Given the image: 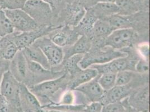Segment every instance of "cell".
<instances>
[{
  "label": "cell",
  "instance_id": "cell-18",
  "mask_svg": "<svg viewBox=\"0 0 150 112\" xmlns=\"http://www.w3.org/2000/svg\"><path fill=\"white\" fill-rule=\"evenodd\" d=\"M98 75V71L93 68L89 67L88 69H82L75 75L70 77L67 89L74 90L76 87L93 80Z\"/></svg>",
  "mask_w": 150,
  "mask_h": 112
},
{
  "label": "cell",
  "instance_id": "cell-16",
  "mask_svg": "<svg viewBox=\"0 0 150 112\" xmlns=\"http://www.w3.org/2000/svg\"><path fill=\"white\" fill-rule=\"evenodd\" d=\"M92 44V41L90 38L85 35H82L75 43L63 48L64 60L76 55H83L86 54L91 49Z\"/></svg>",
  "mask_w": 150,
  "mask_h": 112
},
{
  "label": "cell",
  "instance_id": "cell-32",
  "mask_svg": "<svg viewBox=\"0 0 150 112\" xmlns=\"http://www.w3.org/2000/svg\"><path fill=\"white\" fill-rule=\"evenodd\" d=\"M28 0H0V6L2 10L23 9Z\"/></svg>",
  "mask_w": 150,
  "mask_h": 112
},
{
  "label": "cell",
  "instance_id": "cell-35",
  "mask_svg": "<svg viewBox=\"0 0 150 112\" xmlns=\"http://www.w3.org/2000/svg\"><path fill=\"white\" fill-rule=\"evenodd\" d=\"M134 69L140 74H144L149 71L150 67L149 61L143 58L140 59L135 63Z\"/></svg>",
  "mask_w": 150,
  "mask_h": 112
},
{
  "label": "cell",
  "instance_id": "cell-38",
  "mask_svg": "<svg viewBox=\"0 0 150 112\" xmlns=\"http://www.w3.org/2000/svg\"><path fill=\"white\" fill-rule=\"evenodd\" d=\"M10 63V61L0 58V83L5 73L9 71Z\"/></svg>",
  "mask_w": 150,
  "mask_h": 112
},
{
  "label": "cell",
  "instance_id": "cell-4",
  "mask_svg": "<svg viewBox=\"0 0 150 112\" xmlns=\"http://www.w3.org/2000/svg\"><path fill=\"white\" fill-rule=\"evenodd\" d=\"M4 11L10 21L15 31L23 33L31 31L39 26L23 9H6Z\"/></svg>",
  "mask_w": 150,
  "mask_h": 112
},
{
  "label": "cell",
  "instance_id": "cell-27",
  "mask_svg": "<svg viewBox=\"0 0 150 112\" xmlns=\"http://www.w3.org/2000/svg\"><path fill=\"white\" fill-rule=\"evenodd\" d=\"M83 56V55H76L71 56L63 61L64 67L69 77L75 75L82 69L79 64Z\"/></svg>",
  "mask_w": 150,
  "mask_h": 112
},
{
  "label": "cell",
  "instance_id": "cell-13",
  "mask_svg": "<svg viewBox=\"0 0 150 112\" xmlns=\"http://www.w3.org/2000/svg\"><path fill=\"white\" fill-rule=\"evenodd\" d=\"M149 86L139 89L131 94L127 98L129 105L134 109L142 112H149Z\"/></svg>",
  "mask_w": 150,
  "mask_h": 112
},
{
  "label": "cell",
  "instance_id": "cell-14",
  "mask_svg": "<svg viewBox=\"0 0 150 112\" xmlns=\"http://www.w3.org/2000/svg\"><path fill=\"white\" fill-rule=\"evenodd\" d=\"M127 57L118 58L109 62L101 65H95L90 67L96 69L99 75L104 73L117 74L122 71L131 70L129 69L131 61Z\"/></svg>",
  "mask_w": 150,
  "mask_h": 112
},
{
  "label": "cell",
  "instance_id": "cell-33",
  "mask_svg": "<svg viewBox=\"0 0 150 112\" xmlns=\"http://www.w3.org/2000/svg\"><path fill=\"white\" fill-rule=\"evenodd\" d=\"M127 98L122 101L103 106L102 112H126V103Z\"/></svg>",
  "mask_w": 150,
  "mask_h": 112
},
{
  "label": "cell",
  "instance_id": "cell-45",
  "mask_svg": "<svg viewBox=\"0 0 150 112\" xmlns=\"http://www.w3.org/2000/svg\"><path fill=\"white\" fill-rule=\"evenodd\" d=\"M0 9H1V6H0Z\"/></svg>",
  "mask_w": 150,
  "mask_h": 112
},
{
  "label": "cell",
  "instance_id": "cell-25",
  "mask_svg": "<svg viewBox=\"0 0 150 112\" xmlns=\"http://www.w3.org/2000/svg\"><path fill=\"white\" fill-rule=\"evenodd\" d=\"M86 105L72 104V105H60L56 103L50 104L42 106L44 111L54 110L64 112H84Z\"/></svg>",
  "mask_w": 150,
  "mask_h": 112
},
{
  "label": "cell",
  "instance_id": "cell-1",
  "mask_svg": "<svg viewBox=\"0 0 150 112\" xmlns=\"http://www.w3.org/2000/svg\"><path fill=\"white\" fill-rule=\"evenodd\" d=\"M66 73L56 79L43 81L28 88L42 106L56 103L57 95L67 89L69 78Z\"/></svg>",
  "mask_w": 150,
  "mask_h": 112
},
{
  "label": "cell",
  "instance_id": "cell-7",
  "mask_svg": "<svg viewBox=\"0 0 150 112\" xmlns=\"http://www.w3.org/2000/svg\"><path fill=\"white\" fill-rule=\"evenodd\" d=\"M135 37L136 33L132 28L116 29L105 39L103 46L120 50L129 47Z\"/></svg>",
  "mask_w": 150,
  "mask_h": 112
},
{
  "label": "cell",
  "instance_id": "cell-5",
  "mask_svg": "<svg viewBox=\"0 0 150 112\" xmlns=\"http://www.w3.org/2000/svg\"><path fill=\"white\" fill-rule=\"evenodd\" d=\"M54 29L50 26H39L31 31L23 33L14 31L13 34V42L21 50L30 46L38 39L48 35Z\"/></svg>",
  "mask_w": 150,
  "mask_h": 112
},
{
  "label": "cell",
  "instance_id": "cell-9",
  "mask_svg": "<svg viewBox=\"0 0 150 112\" xmlns=\"http://www.w3.org/2000/svg\"><path fill=\"white\" fill-rule=\"evenodd\" d=\"M47 36L54 43L63 48L75 43L81 35L74 27L66 25L54 28Z\"/></svg>",
  "mask_w": 150,
  "mask_h": 112
},
{
  "label": "cell",
  "instance_id": "cell-44",
  "mask_svg": "<svg viewBox=\"0 0 150 112\" xmlns=\"http://www.w3.org/2000/svg\"><path fill=\"white\" fill-rule=\"evenodd\" d=\"M1 37H0V45H1Z\"/></svg>",
  "mask_w": 150,
  "mask_h": 112
},
{
  "label": "cell",
  "instance_id": "cell-8",
  "mask_svg": "<svg viewBox=\"0 0 150 112\" xmlns=\"http://www.w3.org/2000/svg\"><path fill=\"white\" fill-rule=\"evenodd\" d=\"M34 44L43 52L51 68L58 66L63 62L62 48L54 43L47 35L38 39Z\"/></svg>",
  "mask_w": 150,
  "mask_h": 112
},
{
  "label": "cell",
  "instance_id": "cell-42",
  "mask_svg": "<svg viewBox=\"0 0 150 112\" xmlns=\"http://www.w3.org/2000/svg\"><path fill=\"white\" fill-rule=\"evenodd\" d=\"M43 112H64L61 111H54V110H47V111H43Z\"/></svg>",
  "mask_w": 150,
  "mask_h": 112
},
{
  "label": "cell",
  "instance_id": "cell-11",
  "mask_svg": "<svg viewBox=\"0 0 150 112\" xmlns=\"http://www.w3.org/2000/svg\"><path fill=\"white\" fill-rule=\"evenodd\" d=\"M74 90L82 94L89 103L100 102L105 91L98 82V76L93 80L76 87Z\"/></svg>",
  "mask_w": 150,
  "mask_h": 112
},
{
  "label": "cell",
  "instance_id": "cell-23",
  "mask_svg": "<svg viewBox=\"0 0 150 112\" xmlns=\"http://www.w3.org/2000/svg\"><path fill=\"white\" fill-rule=\"evenodd\" d=\"M98 20V18L94 15L92 11L88 9L86 10V13L81 21L77 26H76L77 29H76V30L81 35H85L89 37L94 24Z\"/></svg>",
  "mask_w": 150,
  "mask_h": 112
},
{
  "label": "cell",
  "instance_id": "cell-28",
  "mask_svg": "<svg viewBox=\"0 0 150 112\" xmlns=\"http://www.w3.org/2000/svg\"><path fill=\"white\" fill-rule=\"evenodd\" d=\"M116 74L114 73H104L98 75V82L104 91H108L115 86Z\"/></svg>",
  "mask_w": 150,
  "mask_h": 112
},
{
  "label": "cell",
  "instance_id": "cell-10",
  "mask_svg": "<svg viewBox=\"0 0 150 112\" xmlns=\"http://www.w3.org/2000/svg\"><path fill=\"white\" fill-rule=\"evenodd\" d=\"M20 104L23 112H43L42 106L37 98L23 84L20 85Z\"/></svg>",
  "mask_w": 150,
  "mask_h": 112
},
{
  "label": "cell",
  "instance_id": "cell-15",
  "mask_svg": "<svg viewBox=\"0 0 150 112\" xmlns=\"http://www.w3.org/2000/svg\"><path fill=\"white\" fill-rule=\"evenodd\" d=\"M131 94L130 87L127 86H115L112 89L105 91L100 103L103 106L122 101L128 98Z\"/></svg>",
  "mask_w": 150,
  "mask_h": 112
},
{
  "label": "cell",
  "instance_id": "cell-40",
  "mask_svg": "<svg viewBox=\"0 0 150 112\" xmlns=\"http://www.w3.org/2000/svg\"><path fill=\"white\" fill-rule=\"evenodd\" d=\"M126 112H142L141 111H137L133 108L131 107V106L129 105L128 103V100H127V103H126Z\"/></svg>",
  "mask_w": 150,
  "mask_h": 112
},
{
  "label": "cell",
  "instance_id": "cell-31",
  "mask_svg": "<svg viewBox=\"0 0 150 112\" xmlns=\"http://www.w3.org/2000/svg\"><path fill=\"white\" fill-rule=\"evenodd\" d=\"M56 104L60 105H72L76 104V94L72 90H66L61 95Z\"/></svg>",
  "mask_w": 150,
  "mask_h": 112
},
{
  "label": "cell",
  "instance_id": "cell-24",
  "mask_svg": "<svg viewBox=\"0 0 150 112\" xmlns=\"http://www.w3.org/2000/svg\"><path fill=\"white\" fill-rule=\"evenodd\" d=\"M114 3L119 9V13L129 16L138 11V4L134 0H115Z\"/></svg>",
  "mask_w": 150,
  "mask_h": 112
},
{
  "label": "cell",
  "instance_id": "cell-3",
  "mask_svg": "<svg viewBox=\"0 0 150 112\" xmlns=\"http://www.w3.org/2000/svg\"><path fill=\"white\" fill-rule=\"evenodd\" d=\"M23 10L39 26H48L53 10L47 3L42 0H28Z\"/></svg>",
  "mask_w": 150,
  "mask_h": 112
},
{
  "label": "cell",
  "instance_id": "cell-12",
  "mask_svg": "<svg viewBox=\"0 0 150 112\" xmlns=\"http://www.w3.org/2000/svg\"><path fill=\"white\" fill-rule=\"evenodd\" d=\"M9 71L20 83L25 84L28 72V62L22 50H19L10 61Z\"/></svg>",
  "mask_w": 150,
  "mask_h": 112
},
{
  "label": "cell",
  "instance_id": "cell-26",
  "mask_svg": "<svg viewBox=\"0 0 150 112\" xmlns=\"http://www.w3.org/2000/svg\"><path fill=\"white\" fill-rule=\"evenodd\" d=\"M129 16L115 14L106 19L114 30L125 28H131V21Z\"/></svg>",
  "mask_w": 150,
  "mask_h": 112
},
{
  "label": "cell",
  "instance_id": "cell-29",
  "mask_svg": "<svg viewBox=\"0 0 150 112\" xmlns=\"http://www.w3.org/2000/svg\"><path fill=\"white\" fill-rule=\"evenodd\" d=\"M15 31L9 19L4 10L0 9V37L10 35Z\"/></svg>",
  "mask_w": 150,
  "mask_h": 112
},
{
  "label": "cell",
  "instance_id": "cell-22",
  "mask_svg": "<svg viewBox=\"0 0 150 112\" xmlns=\"http://www.w3.org/2000/svg\"><path fill=\"white\" fill-rule=\"evenodd\" d=\"M86 12L84 7L79 4L69 5L67 7V21L69 26L75 28L79 24Z\"/></svg>",
  "mask_w": 150,
  "mask_h": 112
},
{
  "label": "cell",
  "instance_id": "cell-2",
  "mask_svg": "<svg viewBox=\"0 0 150 112\" xmlns=\"http://www.w3.org/2000/svg\"><path fill=\"white\" fill-rule=\"evenodd\" d=\"M95 47L90 50L83 55L81 60L79 62V66L82 69L89 68L95 65H101L109 62L114 59L127 57V53L115 50L108 47Z\"/></svg>",
  "mask_w": 150,
  "mask_h": 112
},
{
  "label": "cell",
  "instance_id": "cell-39",
  "mask_svg": "<svg viewBox=\"0 0 150 112\" xmlns=\"http://www.w3.org/2000/svg\"><path fill=\"white\" fill-rule=\"evenodd\" d=\"M42 1L47 3L51 7L52 10L54 9L55 7L57 6L59 3L61 2V0H42Z\"/></svg>",
  "mask_w": 150,
  "mask_h": 112
},
{
  "label": "cell",
  "instance_id": "cell-19",
  "mask_svg": "<svg viewBox=\"0 0 150 112\" xmlns=\"http://www.w3.org/2000/svg\"><path fill=\"white\" fill-rule=\"evenodd\" d=\"M21 50L28 60L37 63L46 69L50 70L52 69L43 52L35 44H33L30 46Z\"/></svg>",
  "mask_w": 150,
  "mask_h": 112
},
{
  "label": "cell",
  "instance_id": "cell-46",
  "mask_svg": "<svg viewBox=\"0 0 150 112\" xmlns=\"http://www.w3.org/2000/svg\"><path fill=\"white\" fill-rule=\"evenodd\" d=\"M0 95H1V93H0Z\"/></svg>",
  "mask_w": 150,
  "mask_h": 112
},
{
  "label": "cell",
  "instance_id": "cell-37",
  "mask_svg": "<svg viewBox=\"0 0 150 112\" xmlns=\"http://www.w3.org/2000/svg\"><path fill=\"white\" fill-rule=\"evenodd\" d=\"M149 45L148 44H142L138 47V51L142 58L149 61Z\"/></svg>",
  "mask_w": 150,
  "mask_h": 112
},
{
  "label": "cell",
  "instance_id": "cell-21",
  "mask_svg": "<svg viewBox=\"0 0 150 112\" xmlns=\"http://www.w3.org/2000/svg\"><path fill=\"white\" fill-rule=\"evenodd\" d=\"M13 34L1 37L0 58L11 61L20 50L13 42Z\"/></svg>",
  "mask_w": 150,
  "mask_h": 112
},
{
  "label": "cell",
  "instance_id": "cell-30",
  "mask_svg": "<svg viewBox=\"0 0 150 112\" xmlns=\"http://www.w3.org/2000/svg\"><path fill=\"white\" fill-rule=\"evenodd\" d=\"M134 73L131 70H124L116 74L115 86H127L132 81Z\"/></svg>",
  "mask_w": 150,
  "mask_h": 112
},
{
  "label": "cell",
  "instance_id": "cell-6",
  "mask_svg": "<svg viewBox=\"0 0 150 112\" xmlns=\"http://www.w3.org/2000/svg\"><path fill=\"white\" fill-rule=\"evenodd\" d=\"M20 85V83L8 71L5 73L1 81L0 93L12 105L21 108L19 98Z\"/></svg>",
  "mask_w": 150,
  "mask_h": 112
},
{
  "label": "cell",
  "instance_id": "cell-41",
  "mask_svg": "<svg viewBox=\"0 0 150 112\" xmlns=\"http://www.w3.org/2000/svg\"><path fill=\"white\" fill-rule=\"evenodd\" d=\"M115 0H95V4L99 2H114Z\"/></svg>",
  "mask_w": 150,
  "mask_h": 112
},
{
  "label": "cell",
  "instance_id": "cell-36",
  "mask_svg": "<svg viewBox=\"0 0 150 112\" xmlns=\"http://www.w3.org/2000/svg\"><path fill=\"white\" fill-rule=\"evenodd\" d=\"M103 107L100 102H91L86 105L84 112H102Z\"/></svg>",
  "mask_w": 150,
  "mask_h": 112
},
{
  "label": "cell",
  "instance_id": "cell-20",
  "mask_svg": "<svg viewBox=\"0 0 150 112\" xmlns=\"http://www.w3.org/2000/svg\"><path fill=\"white\" fill-rule=\"evenodd\" d=\"M98 19H106L119 13V9L114 2H99L89 9Z\"/></svg>",
  "mask_w": 150,
  "mask_h": 112
},
{
  "label": "cell",
  "instance_id": "cell-43",
  "mask_svg": "<svg viewBox=\"0 0 150 112\" xmlns=\"http://www.w3.org/2000/svg\"><path fill=\"white\" fill-rule=\"evenodd\" d=\"M135 1V2L137 3L138 4V3H139L140 2H141L142 1V0H134Z\"/></svg>",
  "mask_w": 150,
  "mask_h": 112
},
{
  "label": "cell",
  "instance_id": "cell-17",
  "mask_svg": "<svg viewBox=\"0 0 150 112\" xmlns=\"http://www.w3.org/2000/svg\"><path fill=\"white\" fill-rule=\"evenodd\" d=\"M114 30L106 19H98L95 23L92 31L89 36L91 40L98 44H104V42Z\"/></svg>",
  "mask_w": 150,
  "mask_h": 112
},
{
  "label": "cell",
  "instance_id": "cell-34",
  "mask_svg": "<svg viewBox=\"0 0 150 112\" xmlns=\"http://www.w3.org/2000/svg\"><path fill=\"white\" fill-rule=\"evenodd\" d=\"M0 112H23L21 108L12 105L7 100L0 95Z\"/></svg>",
  "mask_w": 150,
  "mask_h": 112
}]
</instances>
